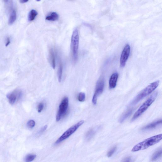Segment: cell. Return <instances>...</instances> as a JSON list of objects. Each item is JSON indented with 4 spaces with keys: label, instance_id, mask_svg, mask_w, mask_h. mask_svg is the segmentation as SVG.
I'll return each mask as SVG.
<instances>
[{
    "label": "cell",
    "instance_id": "9c48e42d",
    "mask_svg": "<svg viewBox=\"0 0 162 162\" xmlns=\"http://www.w3.org/2000/svg\"><path fill=\"white\" fill-rule=\"evenodd\" d=\"M22 93L20 90H16L8 95V98L10 104L13 105L20 99Z\"/></svg>",
    "mask_w": 162,
    "mask_h": 162
},
{
    "label": "cell",
    "instance_id": "d4e9b609",
    "mask_svg": "<svg viewBox=\"0 0 162 162\" xmlns=\"http://www.w3.org/2000/svg\"><path fill=\"white\" fill-rule=\"evenodd\" d=\"M47 128V125H45L42 127L40 129V131L38 132V134H41L43 133L45 130H46V129Z\"/></svg>",
    "mask_w": 162,
    "mask_h": 162
},
{
    "label": "cell",
    "instance_id": "ffe728a7",
    "mask_svg": "<svg viewBox=\"0 0 162 162\" xmlns=\"http://www.w3.org/2000/svg\"><path fill=\"white\" fill-rule=\"evenodd\" d=\"M95 131L93 129H91L87 133L86 137L88 140L92 138L95 134Z\"/></svg>",
    "mask_w": 162,
    "mask_h": 162
},
{
    "label": "cell",
    "instance_id": "603a6c76",
    "mask_svg": "<svg viewBox=\"0 0 162 162\" xmlns=\"http://www.w3.org/2000/svg\"><path fill=\"white\" fill-rule=\"evenodd\" d=\"M35 125V122L33 120H30L27 122V126L30 128H33L34 127Z\"/></svg>",
    "mask_w": 162,
    "mask_h": 162
},
{
    "label": "cell",
    "instance_id": "ac0fdd59",
    "mask_svg": "<svg viewBox=\"0 0 162 162\" xmlns=\"http://www.w3.org/2000/svg\"><path fill=\"white\" fill-rule=\"evenodd\" d=\"M63 71V66L62 63L61 62H60L59 68H58V81L59 82H61L62 81Z\"/></svg>",
    "mask_w": 162,
    "mask_h": 162
},
{
    "label": "cell",
    "instance_id": "277c9868",
    "mask_svg": "<svg viewBox=\"0 0 162 162\" xmlns=\"http://www.w3.org/2000/svg\"><path fill=\"white\" fill-rule=\"evenodd\" d=\"M157 94L158 93L155 92L142 104L134 115L132 121L137 119L146 111L156 99Z\"/></svg>",
    "mask_w": 162,
    "mask_h": 162
},
{
    "label": "cell",
    "instance_id": "484cf974",
    "mask_svg": "<svg viewBox=\"0 0 162 162\" xmlns=\"http://www.w3.org/2000/svg\"><path fill=\"white\" fill-rule=\"evenodd\" d=\"M6 41L5 46L6 47H7L9 45L11 42L10 38L9 37H8L7 38H6Z\"/></svg>",
    "mask_w": 162,
    "mask_h": 162
},
{
    "label": "cell",
    "instance_id": "30bf717a",
    "mask_svg": "<svg viewBox=\"0 0 162 162\" xmlns=\"http://www.w3.org/2000/svg\"><path fill=\"white\" fill-rule=\"evenodd\" d=\"M11 6L9 8L10 16L8 21V24L10 25L13 24L16 21L17 17L16 10L12 3Z\"/></svg>",
    "mask_w": 162,
    "mask_h": 162
},
{
    "label": "cell",
    "instance_id": "cb8c5ba5",
    "mask_svg": "<svg viewBox=\"0 0 162 162\" xmlns=\"http://www.w3.org/2000/svg\"><path fill=\"white\" fill-rule=\"evenodd\" d=\"M44 107V103L43 102L40 103L37 106V111L38 113H40L43 111Z\"/></svg>",
    "mask_w": 162,
    "mask_h": 162
},
{
    "label": "cell",
    "instance_id": "3957f363",
    "mask_svg": "<svg viewBox=\"0 0 162 162\" xmlns=\"http://www.w3.org/2000/svg\"><path fill=\"white\" fill-rule=\"evenodd\" d=\"M79 38L78 30L77 28L74 29L73 32L71 40V50L73 59L76 62L78 57Z\"/></svg>",
    "mask_w": 162,
    "mask_h": 162
},
{
    "label": "cell",
    "instance_id": "e0dca14e",
    "mask_svg": "<svg viewBox=\"0 0 162 162\" xmlns=\"http://www.w3.org/2000/svg\"><path fill=\"white\" fill-rule=\"evenodd\" d=\"M162 152V150L161 149L154 153L152 157L151 160L152 161L156 160L160 157Z\"/></svg>",
    "mask_w": 162,
    "mask_h": 162
},
{
    "label": "cell",
    "instance_id": "7c38bea8",
    "mask_svg": "<svg viewBox=\"0 0 162 162\" xmlns=\"http://www.w3.org/2000/svg\"><path fill=\"white\" fill-rule=\"evenodd\" d=\"M49 58L51 65L55 69L56 67V56L54 49L52 48H50L49 50Z\"/></svg>",
    "mask_w": 162,
    "mask_h": 162
},
{
    "label": "cell",
    "instance_id": "d6986e66",
    "mask_svg": "<svg viewBox=\"0 0 162 162\" xmlns=\"http://www.w3.org/2000/svg\"><path fill=\"white\" fill-rule=\"evenodd\" d=\"M36 157V155L34 154H29L26 157L25 159V162H30L33 161Z\"/></svg>",
    "mask_w": 162,
    "mask_h": 162
},
{
    "label": "cell",
    "instance_id": "2e32d148",
    "mask_svg": "<svg viewBox=\"0 0 162 162\" xmlns=\"http://www.w3.org/2000/svg\"><path fill=\"white\" fill-rule=\"evenodd\" d=\"M38 14L37 12L35 10H31L28 15V19L30 22L33 21Z\"/></svg>",
    "mask_w": 162,
    "mask_h": 162
},
{
    "label": "cell",
    "instance_id": "52a82bcc",
    "mask_svg": "<svg viewBox=\"0 0 162 162\" xmlns=\"http://www.w3.org/2000/svg\"><path fill=\"white\" fill-rule=\"evenodd\" d=\"M105 86V82L102 78L100 79L96 84L95 91L92 99V102L94 105L96 104L99 96L103 91Z\"/></svg>",
    "mask_w": 162,
    "mask_h": 162
},
{
    "label": "cell",
    "instance_id": "4fadbf2b",
    "mask_svg": "<svg viewBox=\"0 0 162 162\" xmlns=\"http://www.w3.org/2000/svg\"><path fill=\"white\" fill-rule=\"evenodd\" d=\"M161 123L162 120H161L154 122L142 128V130L143 131L150 130V129L156 128L159 125L161 124Z\"/></svg>",
    "mask_w": 162,
    "mask_h": 162
},
{
    "label": "cell",
    "instance_id": "6da1fadb",
    "mask_svg": "<svg viewBox=\"0 0 162 162\" xmlns=\"http://www.w3.org/2000/svg\"><path fill=\"white\" fill-rule=\"evenodd\" d=\"M162 134L153 136L136 145L132 148V151L133 152H136L145 150L148 148L157 144L162 140Z\"/></svg>",
    "mask_w": 162,
    "mask_h": 162
},
{
    "label": "cell",
    "instance_id": "5b68a950",
    "mask_svg": "<svg viewBox=\"0 0 162 162\" xmlns=\"http://www.w3.org/2000/svg\"><path fill=\"white\" fill-rule=\"evenodd\" d=\"M84 120H81L78 122L76 124L69 128L56 141L55 144L58 145L61 143L65 140L69 138L71 135L74 134L80 126L84 123Z\"/></svg>",
    "mask_w": 162,
    "mask_h": 162
},
{
    "label": "cell",
    "instance_id": "8992f818",
    "mask_svg": "<svg viewBox=\"0 0 162 162\" xmlns=\"http://www.w3.org/2000/svg\"><path fill=\"white\" fill-rule=\"evenodd\" d=\"M69 105V99L65 97L62 100L59 105L56 116V121L58 122L65 116L67 113Z\"/></svg>",
    "mask_w": 162,
    "mask_h": 162
},
{
    "label": "cell",
    "instance_id": "7402d4cb",
    "mask_svg": "<svg viewBox=\"0 0 162 162\" xmlns=\"http://www.w3.org/2000/svg\"><path fill=\"white\" fill-rule=\"evenodd\" d=\"M116 148H117V147L116 146H114L108 152L107 154V157H112L116 151Z\"/></svg>",
    "mask_w": 162,
    "mask_h": 162
},
{
    "label": "cell",
    "instance_id": "44dd1931",
    "mask_svg": "<svg viewBox=\"0 0 162 162\" xmlns=\"http://www.w3.org/2000/svg\"><path fill=\"white\" fill-rule=\"evenodd\" d=\"M86 99L85 94L84 93L81 92L79 94L77 97V99L80 102H83L85 101Z\"/></svg>",
    "mask_w": 162,
    "mask_h": 162
},
{
    "label": "cell",
    "instance_id": "9a60e30c",
    "mask_svg": "<svg viewBox=\"0 0 162 162\" xmlns=\"http://www.w3.org/2000/svg\"><path fill=\"white\" fill-rule=\"evenodd\" d=\"M133 111V109L128 110L124 114L121 116L119 122L122 123L124 122L128 117L132 113Z\"/></svg>",
    "mask_w": 162,
    "mask_h": 162
},
{
    "label": "cell",
    "instance_id": "8fae6325",
    "mask_svg": "<svg viewBox=\"0 0 162 162\" xmlns=\"http://www.w3.org/2000/svg\"><path fill=\"white\" fill-rule=\"evenodd\" d=\"M119 74L117 73H113L110 77L109 84L110 88H115L118 79Z\"/></svg>",
    "mask_w": 162,
    "mask_h": 162
},
{
    "label": "cell",
    "instance_id": "ba28073f",
    "mask_svg": "<svg viewBox=\"0 0 162 162\" xmlns=\"http://www.w3.org/2000/svg\"><path fill=\"white\" fill-rule=\"evenodd\" d=\"M130 47L129 44L126 45L122 51L120 60V66L124 67L130 53Z\"/></svg>",
    "mask_w": 162,
    "mask_h": 162
},
{
    "label": "cell",
    "instance_id": "4316f807",
    "mask_svg": "<svg viewBox=\"0 0 162 162\" xmlns=\"http://www.w3.org/2000/svg\"><path fill=\"white\" fill-rule=\"evenodd\" d=\"M131 158L130 157H128L125 159L122 162H130Z\"/></svg>",
    "mask_w": 162,
    "mask_h": 162
},
{
    "label": "cell",
    "instance_id": "7a4b0ae2",
    "mask_svg": "<svg viewBox=\"0 0 162 162\" xmlns=\"http://www.w3.org/2000/svg\"><path fill=\"white\" fill-rule=\"evenodd\" d=\"M159 81H157L149 85L140 92L130 103V106H133L137 103L147 96L152 93L158 86Z\"/></svg>",
    "mask_w": 162,
    "mask_h": 162
},
{
    "label": "cell",
    "instance_id": "5bb4252c",
    "mask_svg": "<svg viewBox=\"0 0 162 162\" xmlns=\"http://www.w3.org/2000/svg\"><path fill=\"white\" fill-rule=\"evenodd\" d=\"M59 15L55 12H51L45 18L46 20L49 21H55L59 19Z\"/></svg>",
    "mask_w": 162,
    "mask_h": 162
},
{
    "label": "cell",
    "instance_id": "83f0119b",
    "mask_svg": "<svg viewBox=\"0 0 162 162\" xmlns=\"http://www.w3.org/2000/svg\"><path fill=\"white\" fill-rule=\"evenodd\" d=\"M19 2H20L21 3L23 4L27 3L28 2V0H21Z\"/></svg>",
    "mask_w": 162,
    "mask_h": 162
}]
</instances>
